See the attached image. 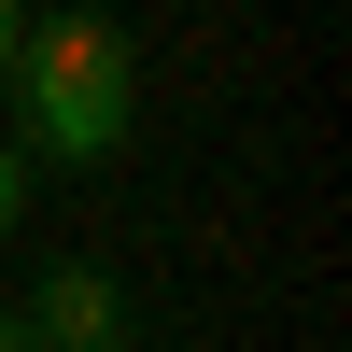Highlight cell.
<instances>
[{"instance_id": "obj_5", "label": "cell", "mask_w": 352, "mask_h": 352, "mask_svg": "<svg viewBox=\"0 0 352 352\" xmlns=\"http://www.w3.org/2000/svg\"><path fill=\"white\" fill-rule=\"evenodd\" d=\"M0 352H43V338H28V310H0Z\"/></svg>"}, {"instance_id": "obj_4", "label": "cell", "mask_w": 352, "mask_h": 352, "mask_svg": "<svg viewBox=\"0 0 352 352\" xmlns=\"http://www.w3.org/2000/svg\"><path fill=\"white\" fill-rule=\"evenodd\" d=\"M14 28H28V0H0V71H14Z\"/></svg>"}, {"instance_id": "obj_1", "label": "cell", "mask_w": 352, "mask_h": 352, "mask_svg": "<svg viewBox=\"0 0 352 352\" xmlns=\"http://www.w3.org/2000/svg\"><path fill=\"white\" fill-rule=\"evenodd\" d=\"M0 127L28 141V169H113L141 141V43H127V14H85V0L28 14L14 71H0Z\"/></svg>"}, {"instance_id": "obj_2", "label": "cell", "mask_w": 352, "mask_h": 352, "mask_svg": "<svg viewBox=\"0 0 352 352\" xmlns=\"http://www.w3.org/2000/svg\"><path fill=\"white\" fill-rule=\"evenodd\" d=\"M28 338H43V352H127V282H113V268H85V254H71V268H43Z\"/></svg>"}, {"instance_id": "obj_3", "label": "cell", "mask_w": 352, "mask_h": 352, "mask_svg": "<svg viewBox=\"0 0 352 352\" xmlns=\"http://www.w3.org/2000/svg\"><path fill=\"white\" fill-rule=\"evenodd\" d=\"M28 184H43V169H28V141L0 127V240H14V226H28Z\"/></svg>"}]
</instances>
